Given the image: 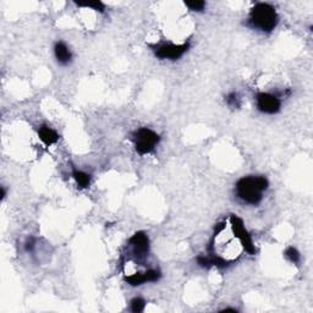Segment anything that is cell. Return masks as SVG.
Masks as SVG:
<instances>
[{"mask_svg":"<svg viewBox=\"0 0 313 313\" xmlns=\"http://www.w3.org/2000/svg\"><path fill=\"white\" fill-rule=\"evenodd\" d=\"M285 257L294 264H297L300 262V253L295 247H289V249L285 251Z\"/></svg>","mask_w":313,"mask_h":313,"instance_id":"14","label":"cell"},{"mask_svg":"<svg viewBox=\"0 0 313 313\" xmlns=\"http://www.w3.org/2000/svg\"><path fill=\"white\" fill-rule=\"evenodd\" d=\"M225 100H226V104H228L230 108H239L240 107V98L235 92L229 93V94L226 95Z\"/></svg>","mask_w":313,"mask_h":313,"instance_id":"15","label":"cell"},{"mask_svg":"<svg viewBox=\"0 0 313 313\" xmlns=\"http://www.w3.org/2000/svg\"><path fill=\"white\" fill-rule=\"evenodd\" d=\"M190 44L188 43H184V44H171V43H166V44L156 45L155 48V54L159 59H169V60H178L179 58L183 57L186 52L188 50Z\"/></svg>","mask_w":313,"mask_h":313,"instance_id":"5","label":"cell"},{"mask_svg":"<svg viewBox=\"0 0 313 313\" xmlns=\"http://www.w3.org/2000/svg\"><path fill=\"white\" fill-rule=\"evenodd\" d=\"M249 25L262 32H272L278 25V15L272 5L258 2L250 12Z\"/></svg>","mask_w":313,"mask_h":313,"instance_id":"2","label":"cell"},{"mask_svg":"<svg viewBox=\"0 0 313 313\" xmlns=\"http://www.w3.org/2000/svg\"><path fill=\"white\" fill-rule=\"evenodd\" d=\"M185 5L188 9L192 10V11H202L204 9V6H206V2L196 0V1H186Z\"/></svg>","mask_w":313,"mask_h":313,"instance_id":"16","label":"cell"},{"mask_svg":"<svg viewBox=\"0 0 313 313\" xmlns=\"http://www.w3.org/2000/svg\"><path fill=\"white\" fill-rule=\"evenodd\" d=\"M128 244L132 247V252L135 253V256H137L138 258L146 257L150 252V240H148L147 235L142 231H138L132 235V237L128 240Z\"/></svg>","mask_w":313,"mask_h":313,"instance_id":"7","label":"cell"},{"mask_svg":"<svg viewBox=\"0 0 313 313\" xmlns=\"http://www.w3.org/2000/svg\"><path fill=\"white\" fill-rule=\"evenodd\" d=\"M229 221H230V226L231 229H233V231L237 235V237H239L240 241H241L242 249H244L245 251L250 254L256 253L254 245L253 242H252L251 236H250V234L247 233L246 228H245L244 221H242L237 216H234V214L233 216H230Z\"/></svg>","mask_w":313,"mask_h":313,"instance_id":"4","label":"cell"},{"mask_svg":"<svg viewBox=\"0 0 313 313\" xmlns=\"http://www.w3.org/2000/svg\"><path fill=\"white\" fill-rule=\"evenodd\" d=\"M38 136L40 141H42L45 146H52L53 143H55L59 140V135H58L53 128L48 127V126H42V127H39Z\"/></svg>","mask_w":313,"mask_h":313,"instance_id":"10","label":"cell"},{"mask_svg":"<svg viewBox=\"0 0 313 313\" xmlns=\"http://www.w3.org/2000/svg\"><path fill=\"white\" fill-rule=\"evenodd\" d=\"M159 278H160V273L158 271L148 269L146 272H137V273L127 275L125 280L132 286H138V285H142L145 282H156V280H159Z\"/></svg>","mask_w":313,"mask_h":313,"instance_id":"8","label":"cell"},{"mask_svg":"<svg viewBox=\"0 0 313 313\" xmlns=\"http://www.w3.org/2000/svg\"><path fill=\"white\" fill-rule=\"evenodd\" d=\"M72 176H74L75 181H76V184L81 188H86L90 186L91 176L88 175V174L83 173V171H80V170H74Z\"/></svg>","mask_w":313,"mask_h":313,"instance_id":"11","label":"cell"},{"mask_svg":"<svg viewBox=\"0 0 313 313\" xmlns=\"http://www.w3.org/2000/svg\"><path fill=\"white\" fill-rule=\"evenodd\" d=\"M268 185V180L264 176H246L237 181L235 192L242 202L254 206L262 201Z\"/></svg>","mask_w":313,"mask_h":313,"instance_id":"1","label":"cell"},{"mask_svg":"<svg viewBox=\"0 0 313 313\" xmlns=\"http://www.w3.org/2000/svg\"><path fill=\"white\" fill-rule=\"evenodd\" d=\"M133 145H135V150L137 151L138 155H148V153L152 152L156 148V146L158 145L160 137L155 131H152L151 128L142 127L138 128L132 136Z\"/></svg>","mask_w":313,"mask_h":313,"instance_id":"3","label":"cell"},{"mask_svg":"<svg viewBox=\"0 0 313 313\" xmlns=\"http://www.w3.org/2000/svg\"><path fill=\"white\" fill-rule=\"evenodd\" d=\"M34 247V240L33 239H29L26 242V251H32Z\"/></svg>","mask_w":313,"mask_h":313,"instance_id":"17","label":"cell"},{"mask_svg":"<svg viewBox=\"0 0 313 313\" xmlns=\"http://www.w3.org/2000/svg\"><path fill=\"white\" fill-rule=\"evenodd\" d=\"M145 307H146V302L145 300L141 299V297H135V299L131 301V311L136 312V313H140L145 311Z\"/></svg>","mask_w":313,"mask_h":313,"instance_id":"13","label":"cell"},{"mask_svg":"<svg viewBox=\"0 0 313 313\" xmlns=\"http://www.w3.org/2000/svg\"><path fill=\"white\" fill-rule=\"evenodd\" d=\"M256 103L259 112L264 113V114H277L282 107V102L279 98L271 93H258L256 95Z\"/></svg>","mask_w":313,"mask_h":313,"instance_id":"6","label":"cell"},{"mask_svg":"<svg viewBox=\"0 0 313 313\" xmlns=\"http://www.w3.org/2000/svg\"><path fill=\"white\" fill-rule=\"evenodd\" d=\"M228 311L236 312V310H235V309H224V310H221V312H228Z\"/></svg>","mask_w":313,"mask_h":313,"instance_id":"18","label":"cell"},{"mask_svg":"<svg viewBox=\"0 0 313 313\" xmlns=\"http://www.w3.org/2000/svg\"><path fill=\"white\" fill-rule=\"evenodd\" d=\"M77 6H83V7H91V9L95 10V11H99V12H104V4L102 1H86V2H76Z\"/></svg>","mask_w":313,"mask_h":313,"instance_id":"12","label":"cell"},{"mask_svg":"<svg viewBox=\"0 0 313 313\" xmlns=\"http://www.w3.org/2000/svg\"><path fill=\"white\" fill-rule=\"evenodd\" d=\"M54 54L58 63L62 65H67L72 59V54L69 47L64 42H57L54 45Z\"/></svg>","mask_w":313,"mask_h":313,"instance_id":"9","label":"cell"}]
</instances>
